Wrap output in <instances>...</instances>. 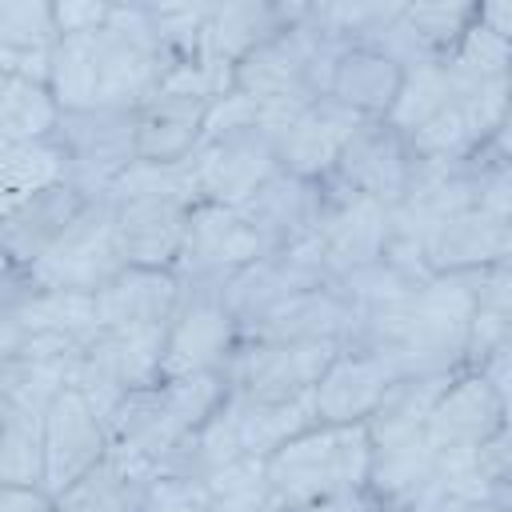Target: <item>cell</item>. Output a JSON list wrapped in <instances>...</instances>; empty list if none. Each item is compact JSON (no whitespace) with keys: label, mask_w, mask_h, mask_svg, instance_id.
I'll use <instances>...</instances> for the list:
<instances>
[{"label":"cell","mask_w":512,"mask_h":512,"mask_svg":"<svg viewBox=\"0 0 512 512\" xmlns=\"http://www.w3.org/2000/svg\"><path fill=\"white\" fill-rule=\"evenodd\" d=\"M232 384L224 372L188 376V380H156L148 388H136L120 396V404L108 412V452L140 472H156L168 452H176L224 400Z\"/></svg>","instance_id":"6da1fadb"},{"label":"cell","mask_w":512,"mask_h":512,"mask_svg":"<svg viewBox=\"0 0 512 512\" xmlns=\"http://www.w3.org/2000/svg\"><path fill=\"white\" fill-rule=\"evenodd\" d=\"M372 464V436L364 424H312L308 432L280 444L268 460H260L264 488L292 512L332 492L364 488Z\"/></svg>","instance_id":"7a4b0ae2"},{"label":"cell","mask_w":512,"mask_h":512,"mask_svg":"<svg viewBox=\"0 0 512 512\" xmlns=\"http://www.w3.org/2000/svg\"><path fill=\"white\" fill-rule=\"evenodd\" d=\"M92 48H96V108L136 112L172 76V64L148 28L144 4H112V16L92 36Z\"/></svg>","instance_id":"3957f363"},{"label":"cell","mask_w":512,"mask_h":512,"mask_svg":"<svg viewBox=\"0 0 512 512\" xmlns=\"http://www.w3.org/2000/svg\"><path fill=\"white\" fill-rule=\"evenodd\" d=\"M124 268L112 228V196H92L80 216L48 244L40 260H32L20 272L24 288H48V292H80L92 296Z\"/></svg>","instance_id":"277c9868"},{"label":"cell","mask_w":512,"mask_h":512,"mask_svg":"<svg viewBox=\"0 0 512 512\" xmlns=\"http://www.w3.org/2000/svg\"><path fill=\"white\" fill-rule=\"evenodd\" d=\"M236 352V316L228 312L220 284H184L180 304L164 328L160 380H188L224 372Z\"/></svg>","instance_id":"5b68a950"},{"label":"cell","mask_w":512,"mask_h":512,"mask_svg":"<svg viewBox=\"0 0 512 512\" xmlns=\"http://www.w3.org/2000/svg\"><path fill=\"white\" fill-rule=\"evenodd\" d=\"M276 136H280V128H272L264 120V112L252 124L208 132L200 140V148L192 152L196 200L228 204V208L244 204L276 172Z\"/></svg>","instance_id":"8992f818"},{"label":"cell","mask_w":512,"mask_h":512,"mask_svg":"<svg viewBox=\"0 0 512 512\" xmlns=\"http://www.w3.org/2000/svg\"><path fill=\"white\" fill-rule=\"evenodd\" d=\"M336 352H340V340H288V344L236 340L224 380L232 384L236 396L252 404H280V400L308 396Z\"/></svg>","instance_id":"52a82bcc"},{"label":"cell","mask_w":512,"mask_h":512,"mask_svg":"<svg viewBox=\"0 0 512 512\" xmlns=\"http://www.w3.org/2000/svg\"><path fill=\"white\" fill-rule=\"evenodd\" d=\"M136 116L124 108H80L60 112L52 144L68 160V180L88 196H100L116 184V176L136 160L132 152Z\"/></svg>","instance_id":"ba28073f"},{"label":"cell","mask_w":512,"mask_h":512,"mask_svg":"<svg viewBox=\"0 0 512 512\" xmlns=\"http://www.w3.org/2000/svg\"><path fill=\"white\" fill-rule=\"evenodd\" d=\"M388 236H392V208L388 204L360 196L336 180H324V212H320V224L312 232V248L320 252L332 280L384 260Z\"/></svg>","instance_id":"9c48e42d"},{"label":"cell","mask_w":512,"mask_h":512,"mask_svg":"<svg viewBox=\"0 0 512 512\" xmlns=\"http://www.w3.org/2000/svg\"><path fill=\"white\" fill-rule=\"evenodd\" d=\"M268 248L256 236V228L240 216V208L196 200L188 208L184 244L176 256V276L184 284H224L244 264L260 260Z\"/></svg>","instance_id":"30bf717a"},{"label":"cell","mask_w":512,"mask_h":512,"mask_svg":"<svg viewBox=\"0 0 512 512\" xmlns=\"http://www.w3.org/2000/svg\"><path fill=\"white\" fill-rule=\"evenodd\" d=\"M412 172H416V156L408 148V136L392 128L384 116H364L360 128L348 136L328 180L396 208L408 196Z\"/></svg>","instance_id":"8fae6325"},{"label":"cell","mask_w":512,"mask_h":512,"mask_svg":"<svg viewBox=\"0 0 512 512\" xmlns=\"http://www.w3.org/2000/svg\"><path fill=\"white\" fill-rule=\"evenodd\" d=\"M332 284L320 252L312 248V240L296 244V248H280V252H264L260 260L244 264L240 272H232L224 284H220V296L228 304V312L236 316V328L300 292H312V288H324Z\"/></svg>","instance_id":"7c38bea8"},{"label":"cell","mask_w":512,"mask_h":512,"mask_svg":"<svg viewBox=\"0 0 512 512\" xmlns=\"http://www.w3.org/2000/svg\"><path fill=\"white\" fill-rule=\"evenodd\" d=\"M388 512H448L440 500V452L424 428L408 436L372 440V464L364 484Z\"/></svg>","instance_id":"4fadbf2b"},{"label":"cell","mask_w":512,"mask_h":512,"mask_svg":"<svg viewBox=\"0 0 512 512\" xmlns=\"http://www.w3.org/2000/svg\"><path fill=\"white\" fill-rule=\"evenodd\" d=\"M108 456L104 420L76 388H60L44 408V492L56 496Z\"/></svg>","instance_id":"5bb4252c"},{"label":"cell","mask_w":512,"mask_h":512,"mask_svg":"<svg viewBox=\"0 0 512 512\" xmlns=\"http://www.w3.org/2000/svg\"><path fill=\"white\" fill-rule=\"evenodd\" d=\"M396 380L400 368L388 356L340 348L312 388L316 424H368Z\"/></svg>","instance_id":"9a60e30c"},{"label":"cell","mask_w":512,"mask_h":512,"mask_svg":"<svg viewBox=\"0 0 512 512\" xmlns=\"http://www.w3.org/2000/svg\"><path fill=\"white\" fill-rule=\"evenodd\" d=\"M360 112L344 108L332 96H316L312 104H304L284 132L276 136V168L300 180H328L348 136L360 128Z\"/></svg>","instance_id":"2e32d148"},{"label":"cell","mask_w":512,"mask_h":512,"mask_svg":"<svg viewBox=\"0 0 512 512\" xmlns=\"http://www.w3.org/2000/svg\"><path fill=\"white\" fill-rule=\"evenodd\" d=\"M508 424V400L472 368H460L424 420V436L436 452H472L496 428Z\"/></svg>","instance_id":"e0dca14e"},{"label":"cell","mask_w":512,"mask_h":512,"mask_svg":"<svg viewBox=\"0 0 512 512\" xmlns=\"http://www.w3.org/2000/svg\"><path fill=\"white\" fill-rule=\"evenodd\" d=\"M188 200L176 196H112V228L124 264L140 268H176Z\"/></svg>","instance_id":"ac0fdd59"},{"label":"cell","mask_w":512,"mask_h":512,"mask_svg":"<svg viewBox=\"0 0 512 512\" xmlns=\"http://www.w3.org/2000/svg\"><path fill=\"white\" fill-rule=\"evenodd\" d=\"M240 216L256 228V236L264 240L268 252L280 248H296L304 240H312L320 212H324V184L320 180H300L288 172H272L244 204H236Z\"/></svg>","instance_id":"d6986e66"},{"label":"cell","mask_w":512,"mask_h":512,"mask_svg":"<svg viewBox=\"0 0 512 512\" xmlns=\"http://www.w3.org/2000/svg\"><path fill=\"white\" fill-rule=\"evenodd\" d=\"M420 256L428 276L492 268L500 260H512V220H496L480 208H464L432 224Z\"/></svg>","instance_id":"ffe728a7"},{"label":"cell","mask_w":512,"mask_h":512,"mask_svg":"<svg viewBox=\"0 0 512 512\" xmlns=\"http://www.w3.org/2000/svg\"><path fill=\"white\" fill-rule=\"evenodd\" d=\"M92 196L84 188H76L72 180L48 184L24 200H16L12 208L0 212V252L12 260L16 272H24L32 260H40L48 252V244L80 216V208Z\"/></svg>","instance_id":"44dd1931"},{"label":"cell","mask_w":512,"mask_h":512,"mask_svg":"<svg viewBox=\"0 0 512 512\" xmlns=\"http://www.w3.org/2000/svg\"><path fill=\"white\" fill-rule=\"evenodd\" d=\"M180 304V276L172 268L124 264L104 288L92 292L96 328H168Z\"/></svg>","instance_id":"7402d4cb"},{"label":"cell","mask_w":512,"mask_h":512,"mask_svg":"<svg viewBox=\"0 0 512 512\" xmlns=\"http://www.w3.org/2000/svg\"><path fill=\"white\" fill-rule=\"evenodd\" d=\"M208 108L212 100L172 92V88H160L152 100H144L132 112L136 116V136H132L136 164H184L204 140Z\"/></svg>","instance_id":"603a6c76"},{"label":"cell","mask_w":512,"mask_h":512,"mask_svg":"<svg viewBox=\"0 0 512 512\" xmlns=\"http://www.w3.org/2000/svg\"><path fill=\"white\" fill-rule=\"evenodd\" d=\"M352 324V308L340 296L336 280L312 292H300L236 328V340L248 344H288V340H344Z\"/></svg>","instance_id":"cb8c5ba5"},{"label":"cell","mask_w":512,"mask_h":512,"mask_svg":"<svg viewBox=\"0 0 512 512\" xmlns=\"http://www.w3.org/2000/svg\"><path fill=\"white\" fill-rule=\"evenodd\" d=\"M304 16V4L284 0H236V4H212L204 20V56L232 68L252 48L284 32Z\"/></svg>","instance_id":"d4e9b609"},{"label":"cell","mask_w":512,"mask_h":512,"mask_svg":"<svg viewBox=\"0 0 512 512\" xmlns=\"http://www.w3.org/2000/svg\"><path fill=\"white\" fill-rule=\"evenodd\" d=\"M60 44L52 0H8L0 4V72L48 84V60Z\"/></svg>","instance_id":"484cf974"},{"label":"cell","mask_w":512,"mask_h":512,"mask_svg":"<svg viewBox=\"0 0 512 512\" xmlns=\"http://www.w3.org/2000/svg\"><path fill=\"white\" fill-rule=\"evenodd\" d=\"M400 84H404V68L392 56H384L380 48L344 44L328 80V96L360 116H388Z\"/></svg>","instance_id":"4316f807"},{"label":"cell","mask_w":512,"mask_h":512,"mask_svg":"<svg viewBox=\"0 0 512 512\" xmlns=\"http://www.w3.org/2000/svg\"><path fill=\"white\" fill-rule=\"evenodd\" d=\"M0 312L24 332V336H68V340H92L96 336V316H92V296L80 292H48V288H16L0 300Z\"/></svg>","instance_id":"83f0119b"},{"label":"cell","mask_w":512,"mask_h":512,"mask_svg":"<svg viewBox=\"0 0 512 512\" xmlns=\"http://www.w3.org/2000/svg\"><path fill=\"white\" fill-rule=\"evenodd\" d=\"M244 460L240 452V404L236 392H228V400L176 448L160 460L156 472H172V476H192V480H212L216 472H224L228 464ZM152 472V476H156Z\"/></svg>","instance_id":"f1b7e54d"},{"label":"cell","mask_w":512,"mask_h":512,"mask_svg":"<svg viewBox=\"0 0 512 512\" xmlns=\"http://www.w3.org/2000/svg\"><path fill=\"white\" fill-rule=\"evenodd\" d=\"M148 480H152L148 472L108 452L80 480H72L64 492L52 496V512H140Z\"/></svg>","instance_id":"f546056e"},{"label":"cell","mask_w":512,"mask_h":512,"mask_svg":"<svg viewBox=\"0 0 512 512\" xmlns=\"http://www.w3.org/2000/svg\"><path fill=\"white\" fill-rule=\"evenodd\" d=\"M0 484H44V408L16 396L0 400Z\"/></svg>","instance_id":"4dcf8cb0"},{"label":"cell","mask_w":512,"mask_h":512,"mask_svg":"<svg viewBox=\"0 0 512 512\" xmlns=\"http://www.w3.org/2000/svg\"><path fill=\"white\" fill-rule=\"evenodd\" d=\"M236 404H240V452L248 460H268L280 444H288L292 436L316 424L312 392L296 400H280V404H252L236 396Z\"/></svg>","instance_id":"1f68e13d"},{"label":"cell","mask_w":512,"mask_h":512,"mask_svg":"<svg viewBox=\"0 0 512 512\" xmlns=\"http://www.w3.org/2000/svg\"><path fill=\"white\" fill-rule=\"evenodd\" d=\"M60 120V104L48 84L28 76H0V136L8 144H40L52 140Z\"/></svg>","instance_id":"d6a6232c"},{"label":"cell","mask_w":512,"mask_h":512,"mask_svg":"<svg viewBox=\"0 0 512 512\" xmlns=\"http://www.w3.org/2000/svg\"><path fill=\"white\" fill-rule=\"evenodd\" d=\"M456 372H432V376H400L392 384V392L384 396V404L372 412V420L364 424L372 440H388V436H408L420 432L432 404L440 400V392L448 388Z\"/></svg>","instance_id":"836d02e7"},{"label":"cell","mask_w":512,"mask_h":512,"mask_svg":"<svg viewBox=\"0 0 512 512\" xmlns=\"http://www.w3.org/2000/svg\"><path fill=\"white\" fill-rule=\"evenodd\" d=\"M460 92H464V88H460V80L452 76L448 60H428V64L404 68V84H400V92H396V100H392V108H388L384 120L408 136L416 124H424L432 112H440V108H444L448 100H456Z\"/></svg>","instance_id":"e575fe53"},{"label":"cell","mask_w":512,"mask_h":512,"mask_svg":"<svg viewBox=\"0 0 512 512\" xmlns=\"http://www.w3.org/2000/svg\"><path fill=\"white\" fill-rule=\"evenodd\" d=\"M68 180V160L52 140L40 144H8L0 152V212L16 200Z\"/></svg>","instance_id":"d590c367"},{"label":"cell","mask_w":512,"mask_h":512,"mask_svg":"<svg viewBox=\"0 0 512 512\" xmlns=\"http://www.w3.org/2000/svg\"><path fill=\"white\" fill-rule=\"evenodd\" d=\"M92 36H60V44L52 48L48 92L60 104V112L96 108V48H92Z\"/></svg>","instance_id":"8d00e7d4"},{"label":"cell","mask_w":512,"mask_h":512,"mask_svg":"<svg viewBox=\"0 0 512 512\" xmlns=\"http://www.w3.org/2000/svg\"><path fill=\"white\" fill-rule=\"evenodd\" d=\"M216 504H220V496L208 480L156 472L144 488V508L140 512H216Z\"/></svg>","instance_id":"74e56055"},{"label":"cell","mask_w":512,"mask_h":512,"mask_svg":"<svg viewBox=\"0 0 512 512\" xmlns=\"http://www.w3.org/2000/svg\"><path fill=\"white\" fill-rule=\"evenodd\" d=\"M112 4L108 0H56L52 4V20L60 36H92L108 24Z\"/></svg>","instance_id":"f35d334b"},{"label":"cell","mask_w":512,"mask_h":512,"mask_svg":"<svg viewBox=\"0 0 512 512\" xmlns=\"http://www.w3.org/2000/svg\"><path fill=\"white\" fill-rule=\"evenodd\" d=\"M292 512H388L368 488H348V492H332V496H320L312 504H300Z\"/></svg>","instance_id":"ab89813d"},{"label":"cell","mask_w":512,"mask_h":512,"mask_svg":"<svg viewBox=\"0 0 512 512\" xmlns=\"http://www.w3.org/2000/svg\"><path fill=\"white\" fill-rule=\"evenodd\" d=\"M0 512H52V496L44 488L0 484Z\"/></svg>","instance_id":"60d3db41"},{"label":"cell","mask_w":512,"mask_h":512,"mask_svg":"<svg viewBox=\"0 0 512 512\" xmlns=\"http://www.w3.org/2000/svg\"><path fill=\"white\" fill-rule=\"evenodd\" d=\"M476 24L496 32V36H504V40H512V4L508 0H488V4L476 0Z\"/></svg>","instance_id":"b9f144b4"},{"label":"cell","mask_w":512,"mask_h":512,"mask_svg":"<svg viewBox=\"0 0 512 512\" xmlns=\"http://www.w3.org/2000/svg\"><path fill=\"white\" fill-rule=\"evenodd\" d=\"M508 360H512V344H508V348H496L492 356H484V360L472 368V372H480L504 400H508Z\"/></svg>","instance_id":"7bdbcfd3"},{"label":"cell","mask_w":512,"mask_h":512,"mask_svg":"<svg viewBox=\"0 0 512 512\" xmlns=\"http://www.w3.org/2000/svg\"><path fill=\"white\" fill-rule=\"evenodd\" d=\"M452 512H512V508L508 504H496V500H464Z\"/></svg>","instance_id":"ee69618b"},{"label":"cell","mask_w":512,"mask_h":512,"mask_svg":"<svg viewBox=\"0 0 512 512\" xmlns=\"http://www.w3.org/2000/svg\"><path fill=\"white\" fill-rule=\"evenodd\" d=\"M8 372H12V360L0 356V400H4V392H8Z\"/></svg>","instance_id":"f6af8a7d"},{"label":"cell","mask_w":512,"mask_h":512,"mask_svg":"<svg viewBox=\"0 0 512 512\" xmlns=\"http://www.w3.org/2000/svg\"><path fill=\"white\" fill-rule=\"evenodd\" d=\"M0 76H4V72H0Z\"/></svg>","instance_id":"bcb514c9"},{"label":"cell","mask_w":512,"mask_h":512,"mask_svg":"<svg viewBox=\"0 0 512 512\" xmlns=\"http://www.w3.org/2000/svg\"><path fill=\"white\" fill-rule=\"evenodd\" d=\"M448 512H452V508H448Z\"/></svg>","instance_id":"7dc6e473"}]
</instances>
